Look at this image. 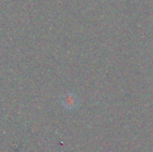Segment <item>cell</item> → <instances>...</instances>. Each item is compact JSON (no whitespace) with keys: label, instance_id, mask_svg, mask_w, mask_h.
Wrapping results in <instances>:
<instances>
[{"label":"cell","instance_id":"cell-1","mask_svg":"<svg viewBox=\"0 0 153 152\" xmlns=\"http://www.w3.org/2000/svg\"><path fill=\"white\" fill-rule=\"evenodd\" d=\"M79 98L74 92H67L62 97L61 105L62 107L68 111L74 110L79 105Z\"/></svg>","mask_w":153,"mask_h":152}]
</instances>
